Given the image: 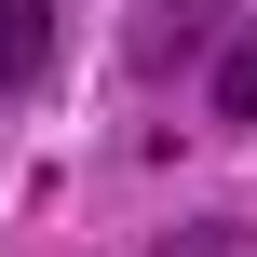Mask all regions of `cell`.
I'll use <instances>...</instances> for the list:
<instances>
[{
    "mask_svg": "<svg viewBox=\"0 0 257 257\" xmlns=\"http://www.w3.org/2000/svg\"><path fill=\"white\" fill-rule=\"evenodd\" d=\"M230 41V0H122V68L136 81H176Z\"/></svg>",
    "mask_w": 257,
    "mask_h": 257,
    "instance_id": "6da1fadb",
    "label": "cell"
},
{
    "mask_svg": "<svg viewBox=\"0 0 257 257\" xmlns=\"http://www.w3.org/2000/svg\"><path fill=\"white\" fill-rule=\"evenodd\" d=\"M54 54V0H0V95H27Z\"/></svg>",
    "mask_w": 257,
    "mask_h": 257,
    "instance_id": "7a4b0ae2",
    "label": "cell"
},
{
    "mask_svg": "<svg viewBox=\"0 0 257 257\" xmlns=\"http://www.w3.org/2000/svg\"><path fill=\"white\" fill-rule=\"evenodd\" d=\"M217 122H257V27L217 41Z\"/></svg>",
    "mask_w": 257,
    "mask_h": 257,
    "instance_id": "3957f363",
    "label": "cell"
},
{
    "mask_svg": "<svg viewBox=\"0 0 257 257\" xmlns=\"http://www.w3.org/2000/svg\"><path fill=\"white\" fill-rule=\"evenodd\" d=\"M163 257H230V230H176V244H163Z\"/></svg>",
    "mask_w": 257,
    "mask_h": 257,
    "instance_id": "277c9868",
    "label": "cell"
}]
</instances>
